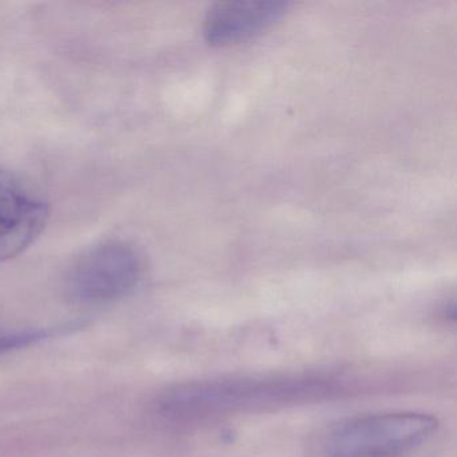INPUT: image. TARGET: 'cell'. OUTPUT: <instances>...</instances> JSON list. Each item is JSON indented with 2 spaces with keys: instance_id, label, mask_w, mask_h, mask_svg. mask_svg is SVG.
I'll list each match as a JSON object with an SVG mask.
<instances>
[{
  "instance_id": "1",
  "label": "cell",
  "mask_w": 457,
  "mask_h": 457,
  "mask_svg": "<svg viewBox=\"0 0 457 457\" xmlns=\"http://www.w3.org/2000/svg\"><path fill=\"white\" fill-rule=\"evenodd\" d=\"M328 390L330 385L325 381L306 378L195 382L162 393L154 408L167 421L186 422L224 411L298 403Z\"/></svg>"
},
{
  "instance_id": "2",
  "label": "cell",
  "mask_w": 457,
  "mask_h": 457,
  "mask_svg": "<svg viewBox=\"0 0 457 457\" xmlns=\"http://www.w3.org/2000/svg\"><path fill=\"white\" fill-rule=\"evenodd\" d=\"M438 421L422 411L357 417L337 427L326 441L328 457H395L427 443Z\"/></svg>"
},
{
  "instance_id": "3",
  "label": "cell",
  "mask_w": 457,
  "mask_h": 457,
  "mask_svg": "<svg viewBox=\"0 0 457 457\" xmlns=\"http://www.w3.org/2000/svg\"><path fill=\"white\" fill-rule=\"evenodd\" d=\"M145 259L132 243L108 240L82 253L69 271L68 295L82 306H101L130 295L140 285Z\"/></svg>"
},
{
  "instance_id": "4",
  "label": "cell",
  "mask_w": 457,
  "mask_h": 457,
  "mask_svg": "<svg viewBox=\"0 0 457 457\" xmlns=\"http://www.w3.org/2000/svg\"><path fill=\"white\" fill-rule=\"evenodd\" d=\"M49 215L44 197L0 170V263L28 250L44 231Z\"/></svg>"
},
{
  "instance_id": "5",
  "label": "cell",
  "mask_w": 457,
  "mask_h": 457,
  "mask_svg": "<svg viewBox=\"0 0 457 457\" xmlns=\"http://www.w3.org/2000/svg\"><path fill=\"white\" fill-rule=\"evenodd\" d=\"M288 4L278 0H228L213 4L203 21V36L212 46H231L253 38L279 22Z\"/></svg>"
},
{
  "instance_id": "6",
  "label": "cell",
  "mask_w": 457,
  "mask_h": 457,
  "mask_svg": "<svg viewBox=\"0 0 457 457\" xmlns=\"http://www.w3.org/2000/svg\"><path fill=\"white\" fill-rule=\"evenodd\" d=\"M63 328H25V330H0V354L25 349L31 345L46 341Z\"/></svg>"
}]
</instances>
